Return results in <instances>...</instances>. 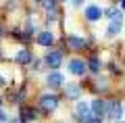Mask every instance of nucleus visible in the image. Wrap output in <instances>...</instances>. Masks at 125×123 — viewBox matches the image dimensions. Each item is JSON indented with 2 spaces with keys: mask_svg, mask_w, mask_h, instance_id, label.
<instances>
[{
  "mask_svg": "<svg viewBox=\"0 0 125 123\" xmlns=\"http://www.w3.org/2000/svg\"><path fill=\"white\" fill-rule=\"evenodd\" d=\"M44 61H46V65H48L50 69H58V67H61V63H62V54L54 50V52H48V54H46Z\"/></svg>",
  "mask_w": 125,
  "mask_h": 123,
  "instance_id": "1",
  "label": "nucleus"
},
{
  "mask_svg": "<svg viewBox=\"0 0 125 123\" xmlns=\"http://www.w3.org/2000/svg\"><path fill=\"white\" fill-rule=\"evenodd\" d=\"M40 106H42L44 111H54V109L58 106V98H56V96H50V94H46V96H42Z\"/></svg>",
  "mask_w": 125,
  "mask_h": 123,
  "instance_id": "2",
  "label": "nucleus"
},
{
  "mask_svg": "<svg viewBox=\"0 0 125 123\" xmlns=\"http://www.w3.org/2000/svg\"><path fill=\"white\" fill-rule=\"evenodd\" d=\"M85 69H88V65H85L83 61H77V58H73V61L69 63V71H71L73 75H83Z\"/></svg>",
  "mask_w": 125,
  "mask_h": 123,
  "instance_id": "3",
  "label": "nucleus"
},
{
  "mask_svg": "<svg viewBox=\"0 0 125 123\" xmlns=\"http://www.w3.org/2000/svg\"><path fill=\"white\" fill-rule=\"evenodd\" d=\"M106 111H108V104H106L104 100H100V98H98V100H94V102H92V113L96 115V117L102 119V115L106 113Z\"/></svg>",
  "mask_w": 125,
  "mask_h": 123,
  "instance_id": "4",
  "label": "nucleus"
},
{
  "mask_svg": "<svg viewBox=\"0 0 125 123\" xmlns=\"http://www.w3.org/2000/svg\"><path fill=\"white\" fill-rule=\"evenodd\" d=\"M100 17H102V9H100V6L92 4V6L85 9V19H88V21H98Z\"/></svg>",
  "mask_w": 125,
  "mask_h": 123,
  "instance_id": "5",
  "label": "nucleus"
},
{
  "mask_svg": "<svg viewBox=\"0 0 125 123\" xmlns=\"http://www.w3.org/2000/svg\"><path fill=\"white\" fill-rule=\"evenodd\" d=\"M62 81H65L62 73H56V71L48 73V86H50V88H61V86H62Z\"/></svg>",
  "mask_w": 125,
  "mask_h": 123,
  "instance_id": "6",
  "label": "nucleus"
},
{
  "mask_svg": "<svg viewBox=\"0 0 125 123\" xmlns=\"http://www.w3.org/2000/svg\"><path fill=\"white\" fill-rule=\"evenodd\" d=\"M108 117L113 119V121H117V119L121 117V113H123V109H121V104L119 102H111V104H108Z\"/></svg>",
  "mask_w": 125,
  "mask_h": 123,
  "instance_id": "7",
  "label": "nucleus"
},
{
  "mask_svg": "<svg viewBox=\"0 0 125 123\" xmlns=\"http://www.w3.org/2000/svg\"><path fill=\"white\" fill-rule=\"evenodd\" d=\"M52 42H54V38H52L50 31H42V34H38V44H40V46H52Z\"/></svg>",
  "mask_w": 125,
  "mask_h": 123,
  "instance_id": "8",
  "label": "nucleus"
},
{
  "mask_svg": "<svg viewBox=\"0 0 125 123\" xmlns=\"http://www.w3.org/2000/svg\"><path fill=\"white\" fill-rule=\"evenodd\" d=\"M15 58H17L19 65H29V63L33 61V56H31L29 50H21V52H17V56H15Z\"/></svg>",
  "mask_w": 125,
  "mask_h": 123,
  "instance_id": "9",
  "label": "nucleus"
},
{
  "mask_svg": "<svg viewBox=\"0 0 125 123\" xmlns=\"http://www.w3.org/2000/svg\"><path fill=\"white\" fill-rule=\"evenodd\" d=\"M75 113H77V117L79 119H85L90 115V106L85 104V102H77V106H75Z\"/></svg>",
  "mask_w": 125,
  "mask_h": 123,
  "instance_id": "10",
  "label": "nucleus"
},
{
  "mask_svg": "<svg viewBox=\"0 0 125 123\" xmlns=\"http://www.w3.org/2000/svg\"><path fill=\"white\" fill-rule=\"evenodd\" d=\"M67 42H69V46H71V48H75V50H79V48H83V46H85V42H83L81 38H77V35L67 38Z\"/></svg>",
  "mask_w": 125,
  "mask_h": 123,
  "instance_id": "11",
  "label": "nucleus"
},
{
  "mask_svg": "<svg viewBox=\"0 0 125 123\" xmlns=\"http://www.w3.org/2000/svg\"><path fill=\"white\" fill-rule=\"evenodd\" d=\"M21 119H23V123H29L31 119H36V113H33L29 106H23L21 109Z\"/></svg>",
  "mask_w": 125,
  "mask_h": 123,
  "instance_id": "12",
  "label": "nucleus"
},
{
  "mask_svg": "<svg viewBox=\"0 0 125 123\" xmlns=\"http://www.w3.org/2000/svg\"><path fill=\"white\" fill-rule=\"evenodd\" d=\"M65 94H67V98H79L81 90H79V86H67Z\"/></svg>",
  "mask_w": 125,
  "mask_h": 123,
  "instance_id": "13",
  "label": "nucleus"
},
{
  "mask_svg": "<svg viewBox=\"0 0 125 123\" xmlns=\"http://www.w3.org/2000/svg\"><path fill=\"white\" fill-rule=\"evenodd\" d=\"M121 31V21H111V25H108V35H115Z\"/></svg>",
  "mask_w": 125,
  "mask_h": 123,
  "instance_id": "14",
  "label": "nucleus"
},
{
  "mask_svg": "<svg viewBox=\"0 0 125 123\" xmlns=\"http://www.w3.org/2000/svg\"><path fill=\"white\" fill-rule=\"evenodd\" d=\"M44 9L48 11V15H52V17H54V11H56V2H54V0H44Z\"/></svg>",
  "mask_w": 125,
  "mask_h": 123,
  "instance_id": "15",
  "label": "nucleus"
},
{
  "mask_svg": "<svg viewBox=\"0 0 125 123\" xmlns=\"http://www.w3.org/2000/svg\"><path fill=\"white\" fill-rule=\"evenodd\" d=\"M106 15L111 17V21H121V13L115 9V6H113V9H108V11H106Z\"/></svg>",
  "mask_w": 125,
  "mask_h": 123,
  "instance_id": "16",
  "label": "nucleus"
},
{
  "mask_svg": "<svg viewBox=\"0 0 125 123\" xmlns=\"http://www.w3.org/2000/svg\"><path fill=\"white\" fill-rule=\"evenodd\" d=\"M90 69H92V73H98V69H100V61L98 58H92V61H90Z\"/></svg>",
  "mask_w": 125,
  "mask_h": 123,
  "instance_id": "17",
  "label": "nucleus"
},
{
  "mask_svg": "<svg viewBox=\"0 0 125 123\" xmlns=\"http://www.w3.org/2000/svg\"><path fill=\"white\" fill-rule=\"evenodd\" d=\"M83 121H85V123H100V117H96V115H94V117H90V115H88Z\"/></svg>",
  "mask_w": 125,
  "mask_h": 123,
  "instance_id": "18",
  "label": "nucleus"
},
{
  "mask_svg": "<svg viewBox=\"0 0 125 123\" xmlns=\"http://www.w3.org/2000/svg\"><path fill=\"white\" fill-rule=\"evenodd\" d=\"M4 121H6V115L2 113V111H0V123H4Z\"/></svg>",
  "mask_w": 125,
  "mask_h": 123,
  "instance_id": "19",
  "label": "nucleus"
},
{
  "mask_svg": "<svg viewBox=\"0 0 125 123\" xmlns=\"http://www.w3.org/2000/svg\"><path fill=\"white\" fill-rule=\"evenodd\" d=\"M10 123H23V119H15V121H10Z\"/></svg>",
  "mask_w": 125,
  "mask_h": 123,
  "instance_id": "20",
  "label": "nucleus"
},
{
  "mask_svg": "<svg viewBox=\"0 0 125 123\" xmlns=\"http://www.w3.org/2000/svg\"><path fill=\"white\" fill-rule=\"evenodd\" d=\"M6 84V81H4V77H0V86H4Z\"/></svg>",
  "mask_w": 125,
  "mask_h": 123,
  "instance_id": "21",
  "label": "nucleus"
},
{
  "mask_svg": "<svg viewBox=\"0 0 125 123\" xmlns=\"http://www.w3.org/2000/svg\"><path fill=\"white\" fill-rule=\"evenodd\" d=\"M81 2H83V0H75V4H81Z\"/></svg>",
  "mask_w": 125,
  "mask_h": 123,
  "instance_id": "22",
  "label": "nucleus"
},
{
  "mask_svg": "<svg viewBox=\"0 0 125 123\" xmlns=\"http://www.w3.org/2000/svg\"><path fill=\"white\" fill-rule=\"evenodd\" d=\"M121 6H123V9H125V0H121Z\"/></svg>",
  "mask_w": 125,
  "mask_h": 123,
  "instance_id": "23",
  "label": "nucleus"
},
{
  "mask_svg": "<svg viewBox=\"0 0 125 123\" xmlns=\"http://www.w3.org/2000/svg\"><path fill=\"white\" fill-rule=\"evenodd\" d=\"M0 35H2V27H0Z\"/></svg>",
  "mask_w": 125,
  "mask_h": 123,
  "instance_id": "24",
  "label": "nucleus"
},
{
  "mask_svg": "<svg viewBox=\"0 0 125 123\" xmlns=\"http://www.w3.org/2000/svg\"><path fill=\"white\" fill-rule=\"evenodd\" d=\"M36 2H42V0H36Z\"/></svg>",
  "mask_w": 125,
  "mask_h": 123,
  "instance_id": "25",
  "label": "nucleus"
},
{
  "mask_svg": "<svg viewBox=\"0 0 125 123\" xmlns=\"http://www.w3.org/2000/svg\"><path fill=\"white\" fill-rule=\"evenodd\" d=\"M0 106H2V100H0Z\"/></svg>",
  "mask_w": 125,
  "mask_h": 123,
  "instance_id": "26",
  "label": "nucleus"
}]
</instances>
